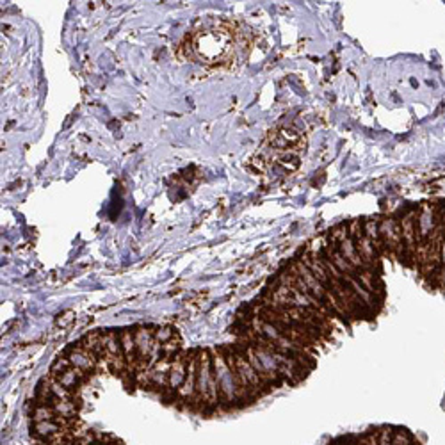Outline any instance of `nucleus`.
<instances>
[{"mask_svg":"<svg viewBox=\"0 0 445 445\" xmlns=\"http://www.w3.org/2000/svg\"><path fill=\"white\" fill-rule=\"evenodd\" d=\"M251 34L232 18H209L184 39L185 57L207 68H233L251 50Z\"/></svg>","mask_w":445,"mask_h":445,"instance_id":"f257e3e1","label":"nucleus"},{"mask_svg":"<svg viewBox=\"0 0 445 445\" xmlns=\"http://www.w3.org/2000/svg\"><path fill=\"white\" fill-rule=\"evenodd\" d=\"M193 404H198L202 411L205 408L220 406V392L214 376L210 349H198V376H196V396Z\"/></svg>","mask_w":445,"mask_h":445,"instance_id":"f03ea898","label":"nucleus"},{"mask_svg":"<svg viewBox=\"0 0 445 445\" xmlns=\"http://www.w3.org/2000/svg\"><path fill=\"white\" fill-rule=\"evenodd\" d=\"M71 321H73V314H71V312H64V314L59 315V319H57V324L68 326Z\"/></svg>","mask_w":445,"mask_h":445,"instance_id":"0eeeda50","label":"nucleus"},{"mask_svg":"<svg viewBox=\"0 0 445 445\" xmlns=\"http://www.w3.org/2000/svg\"><path fill=\"white\" fill-rule=\"evenodd\" d=\"M177 335H178V332L175 328H171V326H155V333H153L155 342H159V344H168Z\"/></svg>","mask_w":445,"mask_h":445,"instance_id":"423d86ee","label":"nucleus"},{"mask_svg":"<svg viewBox=\"0 0 445 445\" xmlns=\"http://www.w3.org/2000/svg\"><path fill=\"white\" fill-rule=\"evenodd\" d=\"M63 354L71 362L73 367L81 369V371H84L86 374L93 376L96 371H100V362H98V358H96V354H93L91 351L82 347L78 342L68 346L66 349L63 351Z\"/></svg>","mask_w":445,"mask_h":445,"instance_id":"7ed1b4c3","label":"nucleus"},{"mask_svg":"<svg viewBox=\"0 0 445 445\" xmlns=\"http://www.w3.org/2000/svg\"><path fill=\"white\" fill-rule=\"evenodd\" d=\"M188 365H189V351H180L177 358L171 364L170 372H168V387H170V394L177 399V392L180 387L184 385L185 378H188Z\"/></svg>","mask_w":445,"mask_h":445,"instance_id":"20e7f679","label":"nucleus"},{"mask_svg":"<svg viewBox=\"0 0 445 445\" xmlns=\"http://www.w3.org/2000/svg\"><path fill=\"white\" fill-rule=\"evenodd\" d=\"M335 244H337V246H339V250H340V253H342V257L346 258V260L349 262V264L353 265V267H357L358 271H360V269H364V262H362L360 255H358L357 246H354V240L351 239V235L344 237L342 240H339V242H335Z\"/></svg>","mask_w":445,"mask_h":445,"instance_id":"39448f33","label":"nucleus"}]
</instances>
